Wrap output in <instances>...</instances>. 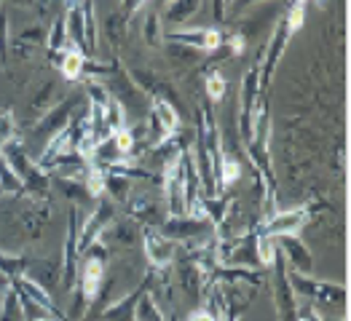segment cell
Masks as SVG:
<instances>
[{"mask_svg": "<svg viewBox=\"0 0 351 321\" xmlns=\"http://www.w3.org/2000/svg\"><path fill=\"white\" fill-rule=\"evenodd\" d=\"M282 255L293 260V265L298 268V273H300V270H303V273H311V257H308V249H306L298 238L285 235V249H282Z\"/></svg>", "mask_w": 351, "mask_h": 321, "instance_id": "52a82bcc", "label": "cell"}, {"mask_svg": "<svg viewBox=\"0 0 351 321\" xmlns=\"http://www.w3.org/2000/svg\"><path fill=\"white\" fill-rule=\"evenodd\" d=\"M199 5L191 0V3H177V5H169V16L172 19H182V16H188V14H193Z\"/></svg>", "mask_w": 351, "mask_h": 321, "instance_id": "603a6c76", "label": "cell"}, {"mask_svg": "<svg viewBox=\"0 0 351 321\" xmlns=\"http://www.w3.org/2000/svg\"><path fill=\"white\" fill-rule=\"evenodd\" d=\"M145 252L150 265L161 268V265H169L175 257V244L167 238V235L156 233V231H145Z\"/></svg>", "mask_w": 351, "mask_h": 321, "instance_id": "3957f363", "label": "cell"}, {"mask_svg": "<svg viewBox=\"0 0 351 321\" xmlns=\"http://www.w3.org/2000/svg\"><path fill=\"white\" fill-rule=\"evenodd\" d=\"M64 32H67L70 49H75V51L84 54V49H86V14H84V5H81V3L67 5V14H64Z\"/></svg>", "mask_w": 351, "mask_h": 321, "instance_id": "6da1fadb", "label": "cell"}, {"mask_svg": "<svg viewBox=\"0 0 351 321\" xmlns=\"http://www.w3.org/2000/svg\"><path fill=\"white\" fill-rule=\"evenodd\" d=\"M206 94H209L215 102L223 99V94H226V81H223L220 73H212V75L206 78Z\"/></svg>", "mask_w": 351, "mask_h": 321, "instance_id": "ac0fdd59", "label": "cell"}, {"mask_svg": "<svg viewBox=\"0 0 351 321\" xmlns=\"http://www.w3.org/2000/svg\"><path fill=\"white\" fill-rule=\"evenodd\" d=\"M14 140V116L11 113H3L0 116V145L5 147Z\"/></svg>", "mask_w": 351, "mask_h": 321, "instance_id": "44dd1931", "label": "cell"}, {"mask_svg": "<svg viewBox=\"0 0 351 321\" xmlns=\"http://www.w3.org/2000/svg\"><path fill=\"white\" fill-rule=\"evenodd\" d=\"M303 16H306V8H303V5H293V8H290V16H287V32H290V35L303 25Z\"/></svg>", "mask_w": 351, "mask_h": 321, "instance_id": "7402d4cb", "label": "cell"}, {"mask_svg": "<svg viewBox=\"0 0 351 321\" xmlns=\"http://www.w3.org/2000/svg\"><path fill=\"white\" fill-rule=\"evenodd\" d=\"M276 244H274V238L268 233H258V241H255V255H258V260L263 265H271L274 263V257H276Z\"/></svg>", "mask_w": 351, "mask_h": 321, "instance_id": "4fadbf2b", "label": "cell"}, {"mask_svg": "<svg viewBox=\"0 0 351 321\" xmlns=\"http://www.w3.org/2000/svg\"><path fill=\"white\" fill-rule=\"evenodd\" d=\"M306 222V211L303 209H293V211H285V214H274L268 222H265V233L271 235H293L295 231H300V225Z\"/></svg>", "mask_w": 351, "mask_h": 321, "instance_id": "5b68a950", "label": "cell"}, {"mask_svg": "<svg viewBox=\"0 0 351 321\" xmlns=\"http://www.w3.org/2000/svg\"><path fill=\"white\" fill-rule=\"evenodd\" d=\"M116 137V150L118 155H129L132 150H134V134L129 131V129H121L118 134H113Z\"/></svg>", "mask_w": 351, "mask_h": 321, "instance_id": "ffe728a7", "label": "cell"}, {"mask_svg": "<svg viewBox=\"0 0 351 321\" xmlns=\"http://www.w3.org/2000/svg\"><path fill=\"white\" fill-rule=\"evenodd\" d=\"M0 57H5V16L0 14Z\"/></svg>", "mask_w": 351, "mask_h": 321, "instance_id": "484cf974", "label": "cell"}, {"mask_svg": "<svg viewBox=\"0 0 351 321\" xmlns=\"http://www.w3.org/2000/svg\"><path fill=\"white\" fill-rule=\"evenodd\" d=\"M204 225L199 222V220H175V222H169L167 225V233H172L175 238H188V235H193L196 231H202Z\"/></svg>", "mask_w": 351, "mask_h": 321, "instance_id": "9a60e30c", "label": "cell"}, {"mask_svg": "<svg viewBox=\"0 0 351 321\" xmlns=\"http://www.w3.org/2000/svg\"><path fill=\"white\" fill-rule=\"evenodd\" d=\"M191 321H217L209 311H196L193 316H191Z\"/></svg>", "mask_w": 351, "mask_h": 321, "instance_id": "4316f807", "label": "cell"}, {"mask_svg": "<svg viewBox=\"0 0 351 321\" xmlns=\"http://www.w3.org/2000/svg\"><path fill=\"white\" fill-rule=\"evenodd\" d=\"M223 46V35L217 32V29H204V46L202 49H220Z\"/></svg>", "mask_w": 351, "mask_h": 321, "instance_id": "cb8c5ba5", "label": "cell"}, {"mask_svg": "<svg viewBox=\"0 0 351 321\" xmlns=\"http://www.w3.org/2000/svg\"><path fill=\"white\" fill-rule=\"evenodd\" d=\"M145 38L150 40V46H156V40H158V25H156V16H147V22H145Z\"/></svg>", "mask_w": 351, "mask_h": 321, "instance_id": "d4e9b609", "label": "cell"}, {"mask_svg": "<svg viewBox=\"0 0 351 321\" xmlns=\"http://www.w3.org/2000/svg\"><path fill=\"white\" fill-rule=\"evenodd\" d=\"M86 190L91 196H102V193H105V172L91 169L86 175Z\"/></svg>", "mask_w": 351, "mask_h": 321, "instance_id": "e0dca14e", "label": "cell"}, {"mask_svg": "<svg viewBox=\"0 0 351 321\" xmlns=\"http://www.w3.org/2000/svg\"><path fill=\"white\" fill-rule=\"evenodd\" d=\"M153 116H156V120L161 123V129H164V134H167V137H172V134H177V131H180V118H177L175 107H172L169 102L156 99Z\"/></svg>", "mask_w": 351, "mask_h": 321, "instance_id": "ba28073f", "label": "cell"}, {"mask_svg": "<svg viewBox=\"0 0 351 321\" xmlns=\"http://www.w3.org/2000/svg\"><path fill=\"white\" fill-rule=\"evenodd\" d=\"M102 276H105V263L99 257H88L81 265V290H84V300L91 303L97 297V290L102 284Z\"/></svg>", "mask_w": 351, "mask_h": 321, "instance_id": "8992f818", "label": "cell"}, {"mask_svg": "<svg viewBox=\"0 0 351 321\" xmlns=\"http://www.w3.org/2000/svg\"><path fill=\"white\" fill-rule=\"evenodd\" d=\"M0 321H25V311L19 303L16 290H8L3 297V308H0Z\"/></svg>", "mask_w": 351, "mask_h": 321, "instance_id": "9c48e42d", "label": "cell"}, {"mask_svg": "<svg viewBox=\"0 0 351 321\" xmlns=\"http://www.w3.org/2000/svg\"><path fill=\"white\" fill-rule=\"evenodd\" d=\"M11 284H14V290L22 294V297H27L32 303H38V305H43L46 311H54L62 316V311H59L57 305H54V300H51V294L46 292L38 281H32L29 276H16V279H11Z\"/></svg>", "mask_w": 351, "mask_h": 321, "instance_id": "277c9868", "label": "cell"}, {"mask_svg": "<svg viewBox=\"0 0 351 321\" xmlns=\"http://www.w3.org/2000/svg\"><path fill=\"white\" fill-rule=\"evenodd\" d=\"M113 220V204H108V201H99V206L88 214L86 225H84V231H81V246H91L102 231L108 228V222Z\"/></svg>", "mask_w": 351, "mask_h": 321, "instance_id": "7a4b0ae2", "label": "cell"}, {"mask_svg": "<svg viewBox=\"0 0 351 321\" xmlns=\"http://www.w3.org/2000/svg\"><path fill=\"white\" fill-rule=\"evenodd\" d=\"M84 54L81 51H75V49H70V51H64V57H62V75L64 78H70V81H75L81 73H84Z\"/></svg>", "mask_w": 351, "mask_h": 321, "instance_id": "8fae6325", "label": "cell"}, {"mask_svg": "<svg viewBox=\"0 0 351 321\" xmlns=\"http://www.w3.org/2000/svg\"><path fill=\"white\" fill-rule=\"evenodd\" d=\"M22 179L8 166V161L0 155V193H22Z\"/></svg>", "mask_w": 351, "mask_h": 321, "instance_id": "30bf717a", "label": "cell"}, {"mask_svg": "<svg viewBox=\"0 0 351 321\" xmlns=\"http://www.w3.org/2000/svg\"><path fill=\"white\" fill-rule=\"evenodd\" d=\"M137 321H164L158 305L153 303V297H143L137 303Z\"/></svg>", "mask_w": 351, "mask_h": 321, "instance_id": "2e32d148", "label": "cell"}, {"mask_svg": "<svg viewBox=\"0 0 351 321\" xmlns=\"http://www.w3.org/2000/svg\"><path fill=\"white\" fill-rule=\"evenodd\" d=\"M105 123H108L110 134H118L121 129H126V113H123L121 102H116V99H110V102L105 105Z\"/></svg>", "mask_w": 351, "mask_h": 321, "instance_id": "7c38bea8", "label": "cell"}, {"mask_svg": "<svg viewBox=\"0 0 351 321\" xmlns=\"http://www.w3.org/2000/svg\"><path fill=\"white\" fill-rule=\"evenodd\" d=\"M64 40H67V32H64V19H57L54 25H51V32H49V49H62L64 46Z\"/></svg>", "mask_w": 351, "mask_h": 321, "instance_id": "d6986e66", "label": "cell"}, {"mask_svg": "<svg viewBox=\"0 0 351 321\" xmlns=\"http://www.w3.org/2000/svg\"><path fill=\"white\" fill-rule=\"evenodd\" d=\"M217 175H220V185H234L239 175H241V166H239V161H236L234 155H223Z\"/></svg>", "mask_w": 351, "mask_h": 321, "instance_id": "5bb4252c", "label": "cell"}]
</instances>
